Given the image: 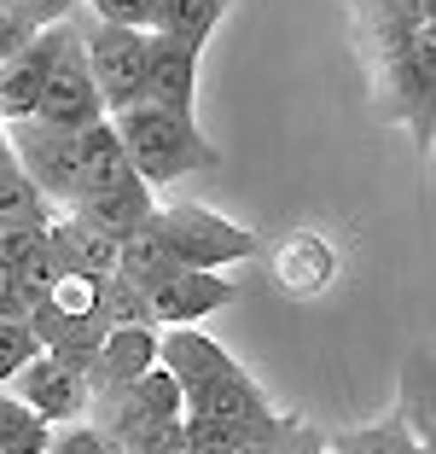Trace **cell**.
<instances>
[{"mask_svg":"<svg viewBox=\"0 0 436 454\" xmlns=\"http://www.w3.org/2000/svg\"><path fill=\"white\" fill-rule=\"evenodd\" d=\"M88 6V18H99V24H122V29H145L152 35V18H158L163 0H82Z\"/></svg>","mask_w":436,"mask_h":454,"instance_id":"obj_26","label":"cell"},{"mask_svg":"<svg viewBox=\"0 0 436 454\" xmlns=\"http://www.w3.org/2000/svg\"><path fill=\"white\" fill-rule=\"evenodd\" d=\"M47 245H53L65 274H88V280H111L117 274V239L99 233L93 222H82V215H70V210H53Z\"/></svg>","mask_w":436,"mask_h":454,"instance_id":"obj_14","label":"cell"},{"mask_svg":"<svg viewBox=\"0 0 436 454\" xmlns=\"http://www.w3.org/2000/svg\"><path fill=\"white\" fill-rule=\"evenodd\" d=\"M35 35H41V29H29L18 12H6V6H0V65H6V59L18 53V47H29Z\"/></svg>","mask_w":436,"mask_h":454,"instance_id":"obj_27","label":"cell"},{"mask_svg":"<svg viewBox=\"0 0 436 454\" xmlns=\"http://www.w3.org/2000/svg\"><path fill=\"white\" fill-rule=\"evenodd\" d=\"M47 53H53V41H47V29H41L29 47H18V53L0 65V129L35 117L41 88H47Z\"/></svg>","mask_w":436,"mask_h":454,"instance_id":"obj_15","label":"cell"},{"mask_svg":"<svg viewBox=\"0 0 436 454\" xmlns=\"http://www.w3.org/2000/svg\"><path fill=\"white\" fill-rule=\"evenodd\" d=\"M199 59H204V47H186V41H169V35H145L140 99L192 117V99H199Z\"/></svg>","mask_w":436,"mask_h":454,"instance_id":"obj_10","label":"cell"},{"mask_svg":"<svg viewBox=\"0 0 436 454\" xmlns=\"http://www.w3.org/2000/svg\"><path fill=\"white\" fill-rule=\"evenodd\" d=\"M76 35H82V53H88V76L99 88V106L122 111L140 99V76H145V29H122V24H99L76 6Z\"/></svg>","mask_w":436,"mask_h":454,"instance_id":"obj_5","label":"cell"},{"mask_svg":"<svg viewBox=\"0 0 436 454\" xmlns=\"http://www.w3.org/2000/svg\"><path fill=\"white\" fill-rule=\"evenodd\" d=\"M47 437L53 426L35 408H24L12 390H0V454H47Z\"/></svg>","mask_w":436,"mask_h":454,"instance_id":"obj_20","label":"cell"},{"mask_svg":"<svg viewBox=\"0 0 436 454\" xmlns=\"http://www.w3.org/2000/svg\"><path fill=\"white\" fill-rule=\"evenodd\" d=\"M29 333L41 338L47 356H58V361H70V367L88 373L93 349L105 344V333H111L105 309H99V280H88V274H58L53 292L29 309Z\"/></svg>","mask_w":436,"mask_h":454,"instance_id":"obj_2","label":"cell"},{"mask_svg":"<svg viewBox=\"0 0 436 454\" xmlns=\"http://www.w3.org/2000/svg\"><path fill=\"white\" fill-rule=\"evenodd\" d=\"M145 227L158 233L163 256L175 268H227V262H245L256 251V233L251 227L227 222V215L204 210V204H169V210H152Z\"/></svg>","mask_w":436,"mask_h":454,"instance_id":"obj_3","label":"cell"},{"mask_svg":"<svg viewBox=\"0 0 436 454\" xmlns=\"http://www.w3.org/2000/svg\"><path fill=\"white\" fill-rule=\"evenodd\" d=\"M70 152H76V192H88V187H99V181L128 169V152H122L111 117H93L82 129H70Z\"/></svg>","mask_w":436,"mask_h":454,"instance_id":"obj_17","label":"cell"},{"mask_svg":"<svg viewBox=\"0 0 436 454\" xmlns=\"http://www.w3.org/2000/svg\"><path fill=\"white\" fill-rule=\"evenodd\" d=\"M238 297V286L227 280L222 268H181V274H163V280L145 286V309H152V326H199L204 315L227 309Z\"/></svg>","mask_w":436,"mask_h":454,"instance_id":"obj_8","label":"cell"},{"mask_svg":"<svg viewBox=\"0 0 436 454\" xmlns=\"http://www.w3.org/2000/svg\"><path fill=\"white\" fill-rule=\"evenodd\" d=\"M158 367L181 385V396L192 402L199 390H210L222 373H233L238 361L227 356L210 333H199V326H163V333H158Z\"/></svg>","mask_w":436,"mask_h":454,"instance_id":"obj_12","label":"cell"},{"mask_svg":"<svg viewBox=\"0 0 436 454\" xmlns=\"http://www.w3.org/2000/svg\"><path fill=\"white\" fill-rule=\"evenodd\" d=\"M6 390H12L24 408H35L47 426L88 419V402H93L88 396V373H82V367H70V361H58V356H47V349H41L35 361H24V367H18V379Z\"/></svg>","mask_w":436,"mask_h":454,"instance_id":"obj_9","label":"cell"},{"mask_svg":"<svg viewBox=\"0 0 436 454\" xmlns=\"http://www.w3.org/2000/svg\"><path fill=\"white\" fill-rule=\"evenodd\" d=\"M355 24H436V0H349Z\"/></svg>","mask_w":436,"mask_h":454,"instance_id":"obj_23","label":"cell"},{"mask_svg":"<svg viewBox=\"0 0 436 454\" xmlns=\"http://www.w3.org/2000/svg\"><path fill=\"white\" fill-rule=\"evenodd\" d=\"M12 169V146H6V134H0V175Z\"/></svg>","mask_w":436,"mask_h":454,"instance_id":"obj_29","label":"cell"},{"mask_svg":"<svg viewBox=\"0 0 436 454\" xmlns=\"http://www.w3.org/2000/svg\"><path fill=\"white\" fill-rule=\"evenodd\" d=\"M145 367H158V326H111L105 344L88 361V396H105V390L128 385Z\"/></svg>","mask_w":436,"mask_h":454,"instance_id":"obj_13","label":"cell"},{"mask_svg":"<svg viewBox=\"0 0 436 454\" xmlns=\"http://www.w3.org/2000/svg\"><path fill=\"white\" fill-rule=\"evenodd\" d=\"M111 129H117L122 152H128V169L140 175L152 192H163L181 175H204L222 169V152L199 134V122L181 117V111H163L152 99H134V106L111 111Z\"/></svg>","mask_w":436,"mask_h":454,"instance_id":"obj_1","label":"cell"},{"mask_svg":"<svg viewBox=\"0 0 436 454\" xmlns=\"http://www.w3.org/2000/svg\"><path fill=\"white\" fill-rule=\"evenodd\" d=\"M47 41H53V53H47V88H41L35 122L70 134V129H82V122L105 117V106H99V88H93V76H88V53H82L76 18H58V24H47Z\"/></svg>","mask_w":436,"mask_h":454,"instance_id":"obj_4","label":"cell"},{"mask_svg":"<svg viewBox=\"0 0 436 454\" xmlns=\"http://www.w3.org/2000/svg\"><path fill=\"white\" fill-rule=\"evenodd\" d=\"M274 402H268V390L256 385L245 367H233V373H222L210 390H199V396L186 402V414L192 419H222V426H238V419H256L268 414Z\"/></svg>","mask_w":436,"mask_h":454,"instance_id":"obj_16","label":"cell"},{"mask_svg":"<svg viewBox=\"0 0 436 454\" xmlns=\"http://www.w3.org/2000/svg\"><path fill=\"white\" fill-rule=\"evenodd\" d=\"M181 414H186V396L163 367H145L140 379H128V385H117V390L88 402V419L99 431H111L117 442H128L134 431L158 426V419H181Z\"/></svg>","mask_w":436,"mask_h":454,"instance_id":"obj_6","label":"cell"},{"mask_svg":"<svg viewBox=\"0 0 436 454\" xmlns=\"http://www.w3.org/2000/svg\"><path fill=\"white\" fill-rule=\"evenodd\" d=\"M0 321H29V303L18 297V280L6 262H0Z\"/></svg>","mask_w":436,"mask_h":454,"instance_id":"obj_28","label":"cell"},{"mask_svg":"<svg viewBox=\"0 0 436 454\" xmlns=\"http://www.w3.org/2000/svg\"><path fill=\"white\" fill-rule=\"evenodd\" d=\"M233 0H163L158 18H152V35H169V41H186V47H204L215 35V24L227 18Z\"/></svg>","mask_w":436,"mask_h":454,"instance_id":"obj_18","label":"cell"},{"mask_svg":"<svg viewBox=\"0 0 436 454\" xmlns=\"http://www.w3.org/2000/svg\"><path fill=\"white\" fill-rule=\"evenodd\" d=\"M47 454H122V442L111 431H99L93 419H70V426H53Z\"/></svg>","mask_w":436,"mask_h":454,"instance_id":"obj_24","label":"cell"},{"mask_svg":"<svg viewBox=\"0 0 436 454\" xmlns=\"http://www.w3.org/2000/svg\"><path fill=\"white\" fill-rule=\"evenodd\" d=\"M6 146H12V163L24 169V181L53 204V210H70L76 199V152H70V134L47 129V122H6Z\"/></svg>","mask_w":436,"mask_h":454,"instance_id":"obj_7","label":"cell"},{"mask_svg":"<svg viewBox=\"0 0 436 454\" xmlns=\"http://www.w3.org/2000/svg\"><path fill=\"white\" fill-rule=\"evenodd\" d=\"M424 442L408 431V419L390 414L378 426H355V431H331L326 437V454H419Z\"/></svg>","mask_w":436,"mask_h":454,"instance_id":"obj_19","label":"cell"},{"mask_svg":"<svg viewBox=\"0 0 436 454\" xmlns=\"http://www.w3.org/2000/svg\"><path fill=\"white\" fill-rule=\"evenodd\" d=\"M419 454H431V442H424V449H419Z\"/></svg>","mask_w":436,"mask_h":454,"instance_id":"obj_30","label":"cell"},{"mask_svg":"<svg viewBox=\"0 0 436 454\" xmlns=\"http://www.w3.org/2000/svg\"><path fill=\"white\" fill-rule=\"evenodd\" d=\"M35 356H41V338L29 333V321H0V390L12 385L18 367Z\"/></svg>","mask_w":436,"mask_h":454,"instance_id":"obj_25","label":"cell"},{"mask_svg":"<svg viewBox=\"0 0 436 454\" xmlns=\"http://www.w3.org/2000/svg\"><path fill=\"white\" fill-rule=\"evenodd\" d=\"M152 210H158V192L145 187L134 169H122V175H111V181H99V187H88V192L70 199V215L93 222L99 233H111V239H128L134 227H145Z\"/></svg>","mask_w":436,"mask_h":454,"instance_id":"obj_11","label":"cell"},{"mask_svg":"<svg viewBox=\"0 0 436 454\" xmlns=\"http://www.w3.org/2000/svg\"><path fill=\"white\" fill-rule=\"evenodd\" d=\"M99 309H105L111 326H152L145 286H134L128 274H111V280H99Z\"/></svg>","mask_w":436,"mask_h":454,"instance_id":"obj_22","label":"cell"},{"mask_svg":"<svg viewBox=\"0 0 436 454\" xmlns=\"http://www.w3.org/2000/svg\"><path fill=\"white\" fill-rule=\"evenodd\" d=\"M53 222V204L41 199L35 187L24 181V169H6L0 175V227H47Z\"/></svg>","mask_w":436,"mask_h":454,"instance_id":"obj_21","label":"cell"}]
</instances>
